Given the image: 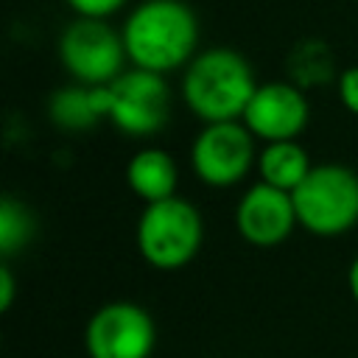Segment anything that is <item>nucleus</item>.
Here are the masks:
<instances>
[{
  "instance_id": "f257e3e1",
  "label": "nucleus",
  "mask_w": 358,
  "mask_h": 358,
  "mask_svg": "<svg viewBox=\"0 0 358 358\" xmlns=\"http://www.w3.org/2000/svg\"><path fill=\"white\" fill-rule=\"evenodd\" d=\"M126 56L134 67L173 73L187 67L199 48V17L185 0H143L123 22Z\"/></svg>"
},
{
  "instance_id": "f03ea898",
  "label": "nucleus",
  "mask_w": 358,
  "mask_h": 358,
  "mask_svg": "<svg viewBox=\"0 0 358 358\" xmlns=\"http://www.w3.org/2000/svg\"><path fill=\"white\" fill-rule=\"evenodd\" d=\"M257 90L249 59L232 48H207L182 76V101L204 123L241 120Z\"/></svg>"
},
{
  "instance_id": "7ed1b4c3",
  "label": "nucleus",
  "mask_w": 358,
  "mask_h": 358,
  "mask_svg": "<svg viewBox=\"0 0 358 358\" xmlns=\"http://www.w3.org/2000/svg\"><path fill=\"white\" fill-rule=\"evenodd\" d=\"M134 238L140 257L148 266L159 271H176L199 255L204 241V215L190 199L182 196L151 201L137 218Z\"/></svg>"
},
{
  "instance_id": "20e7f679",
  "label": "nucleus",
  "mask_w": 358,
  "mask_h": 358,
  "mask_svg": "<svg viewBox=\"0 0 358 358\" xmlns=\"http://www.w3.org/2000/svg\"><path fill=\"white\" fill-rule=\"evenodd\" d=\"M291 199L299 227L310 235L336 238L358 224V173L347 165H313Z\"/></svg>"
},
{
  "instance_id": "39448f33",
  "label": "nucleus",
  "mask_w": 358,
  "mask_h": 358,
  "mask_svg": "<svg viewBox=\"0 0 358 358\" xmlns=\"http://www.w3.org/2000/svg\"><path fill=\"white\" fill-rule=\"evenodd\" d=\"M126 59L123 34L106 20L76 17L59 36V62L76 84L106 87L123 73Z\"/></svg>"
},
{
  "instance_id": "423d86ee",
  "label": "nucleus",
  "mask_w": 358,
  "mask_h": 358,
  "mask_svg": "<svg viewBox=\"0 0 358 358\" xmlns=\"http://www.w3.org/2000/svg\"><path fill=\"white\" fill-rule=\"evenodd\" d=\"M190 168L207 187H235L257 168L255 134L243 120L204 123L190 143Z\"/></svg>"
},
{
  "instance_id": "0eeeda50",
  "label": "nucleus",
  "mask_w": 358,
  "mask_h": 358,
  "mask_svg": "<svg viewBox=\"0 0 358 358\" xmlns=\"http://www.w3.org/2000/svg\"><path fill=\"white\" fill-rule=\"evenodd\" d=\"M171 87L151 70H123L109 84V120L129 137L159 134L171 120Z\"/></svg>"
},
{
  "instance_id": "6e6552de",
  "label": "nucleus",
  "mask_w": 358,
  "mask_h": 358,
  "mask_svg": "<svg viewBox=\"0 0 358 358\" xmlns=\"http://www.w3.org/2000/svg\"><path fill=\"white\" fill-rule=\"evenodd\" d=\"M84 347L90 358H151L157 324L137 302H106L90 316Z\"/></svg>"
},
{
  "instance_id": "1a4fd4ad",
  "label": "nucleus",
  "mask_w": 358,
  "mask_h": 358,
  "mask_svg": "<svg viewBox=\"0 0 358 358\" xmlns=\"http://www.w3.org/2000/svg\"><path fill=\"white\" fill-rule=\"evenodd\" d=\"M241 120L255 134V140H296L310 120V103L305 90L294 81H266L257 84Z\"/></svg>"
},
{
  "instance_id": "9d476101",
  "label": "nucleus",
  "mask_w": 358,
  "mask_h": 358,
  "mask_svg": "<svg viewBox=\"0 0 358 358\" xmlns=\"http://www.w3.org/2000/svg\"><path fill=\"white\" fill-rule=\"evenodd\" d=\"M296 227L299 221L291 193L268 182H255L243 190V196L235 204V229L249 246H280Z\"/></svg>"
},
{
  "instance_id": "9b49d317",
  "label": "nucleus",
  "mask_w": 358,
  "mask_h": 358,
  "mask_svg": "<svg viewBox=\"0 0 358 358\" xmlns=\"http://www.w3.org/2000/svg\"><path fill=\"white\" fill-rule=\"evenodd\" d=\"M48 115L62 131L95 129L103 117L109 120V84L106 87H87V84L59 87L48 101Z\"/></svg>"
},
{
  "instance_id": "f8f14e48",
  "label": "nucleus",
  "mask_w": 358,
  "mask_h": 358,
  "mask_svg": "<svg viewBox=\"0 0 358 358\" xmlns=\"http://www.w3.org/2000/svg\"><path fill=\"white\" fill-rule=\"evenodd\" d=\"M126 185L145 204L171 199L176 196V185H179L176 159L165 148H157V145L140 148L126 165Z\"/></svg>"
},
{
  "instance_id": "ddd939ff",
  "label": "nucleus",
  "mask_w": 358,
  "mask_h": 358,
  "mask_svg": "<svg viewBox=\"0 0 358 358\" xmlns=\"http://www.w3.org/2000/svg\"><path fill=\"white\" fill-rule=\"evenodd\" d=\"M313 162L308 151L296 140H280V143H266L257 151V173L260 182H268L280 190L294 193L302 179L310 173Z\"/></svg>"
},
{
  "instance_id": "4468645a",
  "label": "nucleus",
  "mask_w": 358,
  "mask_h": 358,
  "mask_svg": "<svg viewBox=\"0 0 358 358\" xmlns=\"http://www.w3.org/2000/svg\"><path fill=\"white\" fill-rule=\"evenodd\" d=\"M288 70H291L296 87L324 84L336 76L330 50L324 48V42H316V39H308V42L296 45V50L288 59Z\"/></svg>"
},
{
  "instance_id": "2eb2a0df",
  "label": "nucleus",
  "mask_w": 358,
  "mask_h": 358,
  "mask_svg": "<svg viewBox=\"0 0 358 358\" xmlns=\"http://www.w3.org/2000/svg\"><path fill=\"white\" fill-rule=\"evenodd\" d=\"M34 227L36 224H34L31 210L14 196H3V201H0V252H3V257H11L20 249H25L34 235Z\"/></svg>"
},
{
  "instance_id": "dca6fc26",
  "label": "nucleus",
  "mask_w": 358,
  "mask_h": 358,
  "mask_svg": "<svg viewBox=\"0 0 358 358\" xmlns=\"http://www.w3.org/2000/svg\"><path fill=\"white\" fill-rule=\"evenodd\" d=\"M76 17H87V20H109L112 14H117L129 0H64Z\"/></svg>"
},
{
  "instance_id": "f3484780",
  "label": "nucleus",
  "mask_w": 358,
  "mask_h": 358,
  "mask_svg": "<svg viewBox=\"0 0 358 358\" xmlns=\"http://www.w3.org/2000/svg\"><path fill=\"white\" fill-rule=\"evenodd\" d=\"M336 87H338V101L341 106L358 117V64L355 67H347L338 73L336 78Z\"/></svg>"
},
{
  "instance_id": "a211bd4d",
  "label": "nucleus",
  "mask_w": 358,
  "mask_h": 358,
  "mask_svg": "<svg viewBox=\"0 0 358 358\" xmlns=\"http://www.w3.org/2000/svg\"><path fill=\"white\" fill-rule=\"evenodd\" d=\"M14 302V274H11V266L3 263L0 266V310H8Z\"/></svg>"
},
{
  "instance_id": "6ab92c4d",
  "label": "nucleus",
  "mask_w": 358,
  "mask_h": 358,
  "mask_svg": "<svg viewBox=\"0 0 358 358\" xmlns=\"http://www.w3.org/2000/svg\"><path fill=\"white\" fill-rule=\"evenodd\" d=\"M347 288H350V296L355 299V305H358V257L350 263V268H347Z\"/></svg>"
}]
</instances>
